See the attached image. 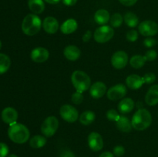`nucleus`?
I'll return each mask as SVG.
<instances>
[{"label":"nucleus","mask_w":158,"mask_h":157,"mask_svg":"<svg viewBox=\"0 0 158 157\" xmlns=\"http://www.w3.org/2000/svg\"><path fill=\"white\" fill-rule=\"evenodd\" d=\"M8 135L12 142L18 144H23L29 140L30 132L26 126L21 123L10 125L8 129Z\"/></svg>","instance_id":"obj_1"},{"label":"nucleus","mask_w":158,"mask_h":157,"mask_svg":"<svg viewBox=\"0 0 158 157\" xmlns=\"http://www.w3.org/2000/svg\"><path fill=\"white\" fill-rule=\"evenodd\" d=\"M7 157H18V156H17L16 155H15V154H11V155H8Z\"/></svg>","instance_id":"obj_44"},{"label":"nucleus","mask_w":158,"mask_h":157,"mask_svg":"<svg viewBox=\"0 0 158 157\" xmlns=\"http://www.w3.org/2000/svg\"><path fill=\"white\" fill-rule=\"evenodd\" d=\"M46 144V139L41 135H34L29 140V146L33 149H40Z\"/></svg>","instance_id":"obj_24"},{"label":"nucleus","mask_w":158,"mask_h":157,"mask_svg":"<svg viewBox=\"0 0 158 157\" xmlns=\"http://www.w3.org/2000/svg\"><path fill=\"white\" fill-rule=\"evenodd\" d=\"M137 38H138V32L135 29H131L127 33V39L131 42L137 41Z\"/></svg>","instance_id":"obj_32"},{"label":"nucleus","mask_w":158,"mask_h":157,"mask_svg":"<svg viewBox=\"0 0 158 157\" xmlns=\"http://www.w3.org/2000/svg\"><path fill=\"white\" fill-rule=\"evenodd\" d=\"M147 59L145 58L144 55H134L132 58L130 60V64L132 66L133 68L135 69H140L144 66L146 63Z\"/></svg>","instance_id":"obj_28"},{"label":"nucleus","mask_w":158,"mask_h":157,"mask_svg":"<svg viewBox=\"0 0 158 157\" xmlns=\"http://www.w3.org/2000/svg\"><path fill=\"white\" fill-rule=\"evenodd\" d=\"M73 103L76 105L81 104L83 101V95L81 92H76L72 95V99H71Z\"/></svg>","instance_id":"obj_31"},{"label":"nucleus","mask_w":158,"mask_h":157,"mask_svg":"<svg viewBox=\"0 0 158 157\" xmlns=\"http://www.w3.org/2000/svg\"><path fill=\"white\" fill-rule=\"evenodd\" d=\"M123 18L120 13H115L110 17V25L113 26V27H120V26L122 25L123 23Z\"/></svg>","instance_id":"obj_29"},{"label":"nucleus","mask_w":158,"mask_h":157,"mask_svg":"<svg viewBox=\"0 0 158 157\" xmlns=\"http://www.w3.org/2000/svg\"><path fill=\"white\" fill-rule=\"evenodd\" d=\"M145 58H146L147 61L152 62L154 60L156 59V58L157 57V52H156L154 49H150L148 52L145 53Z\"/></svg>","instance_id":"obj_34"},{"label":"nucleus","mask_w":158,"mask_h":157,"mask_svg":"<svg viewBox=\"0 0 158 157\" xmlns=\"http://www.w3.org/2000/svg\"><path fill=\"white\" fill-rule=\"evenodd\" d=\"M123 20H124L125 23L127 26L131 28H134L138 25L139 23V18L137 16L136 14L134 12H127L123 16Z\"/></svg>","instance_id":"obj_26"},{"label":"nucleus","mask_w":158,"mask_h":157,"mask_svg":"<svg viewBox=\"0 0 158 157\" xmlns=\"http://www.w3.org/2000/svg\"><path fill=\"white\" fill-rule=\"evenodd\" d=\"M65 57L69 61H76L78 59L81 55V51L77 46L71 45V46H66L63 51Z\"/></svg>","instance_id":"obj_17"},{"label":"nucleus","mask_w":158,"mask_h":157,"mask_svg":"<svg viewBox=\"0 0 158 157\" xmlns=\"http://www.w3.org/2000/svg\"><path fill=\"white\" fill-rule=\"evenodd\" d=\"M106 92V86L102 82H97L89 88L90 95L94 99H100Z\"/></svg>","instance_id":"obj_14"},{"label":"nucleus","mask_w":158,"mask_h":157,"mask_svg":"<svg viewBox=\"0 0 158 157\" xmlns=\"http://www.w3.org/2000/svg\"><path fill=\"white\" fill-rule=\"evenodd\" d=\"M1 48H2V42L1 41H0V49H1Z\"/></svg>","instance_id":"obj_45"},{"label":"nucleus","mask_w":158,"mask_h":157,"mask_svg":"<svg viewBox=\"0 0 158 157\" xmlns=\"http://www.w3.org/2000/svg\"><path fill=\"white\" fill-rule=\"evenodd\" d=\"M133 128L139 131L145 130L152 123V116L148 109H139L133 115L132 121Z\"/></svg>","instance_id":"obj_2"},{"label":"nucleus","mask_w":158,"mask_h":157,"mask_svg":"<svg viewBox=\"0 0 158 157\" xmlns=\"http://www.w3.org/2000/svg\"><path fill=\"white\" fill-rule=\"evenodd\" d=\"M44 1L46 2L47 3H49V4L54 5V4H57V3L60 2V0H44Z\"/></svg>","instance_id":"obj_43"},{"label":"nucleus","mask_w":158,"mask_h":157,"mask_svg":"<svg viewBox=\"0 0 158 157\" xmlns=\"http://www.w3.org/2000/svg\"><path fill=\"white\" fill-rule=\"evenodd\" d=\"M120 115H119L118 112L115 109H110L106 112V118L110 120V121L117 122L119 119Z\"/></svg>","instance_id":"obj_30"},{"label":"nucleus","mask_w":158,"mask_h":157,"mask_svg":"<svg viewBox=\"0 0 158 157\" xmlns=\"http://www.w3.org/2000/svg\"><path fill=\"white\" fill-rule=\"evenodd\" d=\"M71 81L77 92H81V93L88 90L91 86L90 78L83 71H74L71 75Z\"/></svg>","instance_id":"obj_4"},{"label":"nucleus","mask_w":158,"mask_h":157,"mask_svg":"<svg viewBox=\"0 0 158 157\" xmlns=\"http://www.w3.org/2000/svg\"><path fill=\"white\" fill-rule=\"evenodd\" d=\"M114 35V30L109 26H103L96 29L94 34V39L99 43H105L113 38Z\"/></svg>","instance_id":"obj_6"},{"label":"nucleus","mask_w":158,"mask_h":157,"mask_svg":"<svg viewBox=\"0 0 158 157\" xmlns=\"http://www.w3.org/2000/svg\"><path fill=\"white\" fill-rule=\"evenodd\" d=\"M110 15L109 12L106 9H99L94 15V20L99 25L104 26L110 21Z\"/></svg>","instance_id":"obj_21"},{"label":"nucleus","mask_w":158,"mask_h":157,"mask_svg":"<svg viewBox=\"0 0 158 157\" xmlns=\"http://www.w3.org/2000/svg\"><path fill=\"white\" fill-rule=\"evenodd\" d=\"M63 4L66 6H73L77 3V0H62Z\"/></svg>","instance_id":"obj_41"},{"label":"nucleus","mask_w":158,"mask_h":157,"mask_svg":"<svg viewBox=\"0 0 158 157\" xmlns=\"http://www.w3.org/2000/svg\"><path fill=\"white\" fill-rule=\"evenodd\" d=\"M127 92V87L123 84H117L115 86H112L108 89L106 92V95L109 99L112 100V101H116L122 99L126 95Z\"/></svg>","instance_id":"obj_9"},{"label":"nucleus","mask_w":158,"mask_h":157,"mask_svg":"<svg viewBox=\"0 0 158 157\" xmlns=\"http://www.w3.org/2000/svg\"><path fill=\"white\" fill-rule=\"evenodd\" d=\"M91 36H92V32H91L89 30L86 31V33H85L83 36V42H88L90 40Z\"/></svg>","instance_id":"obj_39"},{"label":"nucleus","mask_w":158,"mask_h":157,"mask_svg":"<svg viewBox=\"0 0 158 157\" xmlns=\"http://www.w3.org/2000/svg\"><path fill=\"white\" fill-rule=\"evenodd\" d=\"M143 44H144V46H146V47L151 48L157 44V41H156L155 38H151V37H148V38H146V39L143 41Z\"/></svg>","instance_id":"obj_37"},{"label":"nucleus","mask_w":158,"mask_h":157,"mask_svg":"<svg viewBox=\"0 0 158 157\" xmlns=\"http://www.w3.org/2000/svg\"><path fill=\"white\" fill-rule=\"evenodd\" d=\"M135 103L131 98H124L118 104V110L120 113L127 114L131 112L134 109Z\"/></svg>","instance_id":"obj_18"},{"label":"nucleus","mask_w":158,"mask_h":157,"mask_svg":"<svg viewBox=\"0 0 158 157\" xmlns=\"http://www.w3.org/2000/svg\"><path fill=\"white\" fill-rule=\"evenodd\" d=\"M10 58L6 54L0 53V75L6 73L10 68Z\"/></svg>","instance_id":"obj_27"},{"label":"nucleus","mask_w":158,"mask_h":157,"mask_svg":"<svg viewBox=\"0 0 158 157\" xmlns=\"http://www.w3.org/2000/svg\"><path fill=\"white\" fill-rule=\"evenodd\" d=\"M126 83L130 89H138L143 86L144 83H143V77H140V75H136V74H133L127 78Z\"/></svg>","instance_id":"obj_19"},{"label":"nucleus","mask_w":158,"mask_h":157,"mask_svg":"<svg viewBox=\"0 0 158 157\" xmlns=\"http://www.w3.org/2000/svg\"><path fill=\"white\" fill-rule=\"evenodd\" d=\"M9 154V147L4 143H0V157H7Z\"/></svg>","instance_id":"obj_35"},{"label":"nucleus","mask_w":158,"mask_h":157,"mask_svg":"<svg viewBox=\"0 0 158 157\" xmlns=\"http://www.w3.org/2000/svg\"><path fill=\"white\" fill-rule=\"evenodd\" d=\"M143 83L147 84H152L156 80V75L153 72H148L146 73L143 77Z\"/></svg>","instance_id":"obj_33"},{"label":"nucleus","mask_w":158,"mask_h":157,"mask_svg":"<svg viewBox=\"0 0 158 157\" xmlns=\"http://www.w3.org/2000/svg\"><path fill=\"white\" fill-rule=\"evenodd\" d=\"M60 157H75V155H74L73 152H71V151L66 150L62 152Z\"/></svg>","instance_id":"obj_40"},{"label":"nucleus","mask_w":158,"mask_h":157,"mask_svg":"<svg viewBox=\"0 0 158 157\" xmlns=\"http://www.w3.org/2000/svg\"><path fill=\"white\" fill-rule=\"evenodd\" d=\"M28 6L33 14H40L45 9L44 0H29Z\"/></svg>","instance_id":"obj_23"},{"label":"nucleus","mask_w":158,"mask_h":157,"mask_svg":"<svg viewBox=\"0 0 158 157\" xmlns=\"http://www.w3.org/2000/svg\"><path fill=\"white\" fill-rule=\"evenodd\" d=\"M145 103L148 106H155L158 103V85H154L148 91L145 96Z\"/></svg>","instance_id":"obj_16"},{"label":"nucleus","mask_w":158,"mask_h":157,"mask_svg":"<svg viewBox=\"0 0 158 157\" xmlns=\"http://www.w3.org/2000/svg\"><path fill=\"white\" fill-rule=\"evenodd\" d=\"M49 52L43 47L35 48L31 52V58L35 62H44L49 58Z\"/></svg>","instance_id":"obj_12"},{"label":"nucleus","mask_w":158,"mask_h":157,"mask_svg":"<svg viewBox=\"0 0 158 157\" xmlns=\"http://www.w3.org/2000/svg\"><path fill=\"white\" fill-rule=\"evenodd\" d=\"M138 0H119L122 5L125 6H132L137 3Z\"/></svg>","instance_id":"obj_38"},{"label":"nucleus","mask_w":158,"mask_h":157,"mask_svg":"<svg viewBox=\"0 0 158 157\" xmlns=\"http://www.w3.org/2000/svg\"><path fill=\"white\" fill-rule=\"evenodd\" d=\"M88 145L90 149L94 152H97L103 149V139L98 132H93L88 135Z\"/></svg>","instance_id":"obj_11"},{"label":"nucleus","mask_w":158,"mask_h":157,"mask_svg":"<svg viewBox=\"0 0 158 157\" xmlns=\"http://www.w3.org/2000/svg\"><path fill=\"white\" fill-rule=\"evenodd\" d=\"M125 149L122 146H117L114 149V155L117 157H120L124 155Z\"/></svg>","instance_id":"obj_36"},{"label":"nucleus","mask_w":158,"mask_h":157,"mask_svg":"<svg viewBox=\"0 0 158 157\" xmlns=\"http://www.w3.org/2000/svg\"><path fill=\"white\" fill-rule=\"evenodd\" d=\"M59 127V121L56 117L49 116L43 121L41 126V132L45 136L51 137L56 133Z\"/></svg>","instance_id":"obj_5"},{"label":"nucleus","mask_w":158,"mask_h":157,"mask_svg":"<svg viewBox=\"0 0 158 157\" xmlns=\"http://www.w3.org/2000/svg\"><path fill=\"white\" fill-rule=\"evenodd\" d=\"M60 114L62 118L68 123H75L79 119V112L75 107L71 105H63L61 106Z\"/></svg>","instance_id":"obj_8"},{"label":"nucleus","mask_w":158,"mask_h":157,"mask_svg":"<svg viewBox=\"0 0 158 157\" xmlns=\"http://www.w3.org/2000/svg\"><path fill=\"white\" fill-rule=\"evenodd\" d=\"M96 115L94 112L92 111H85L83 113L80 115V122L83 125L85 126H88V125H90L91 123H94V121L95 120Z\"/></svg>","instance_id":"obj_25"},{"label":"nucleus","mask_w":158,"mask_h":157,"mask_svg":"<svg viewBox=\"0 0 158 157\" xmlns=\"http://www.w3.org/2000/svg\"><path fill=\"white\" fill-rule=\"evenodd\" d=\"M41 19L35 14H29L23 20L22 30L26 35L32 36L40 31L42 27Z\"/></svg>","instance_id":"obj_3"},{"label":"nucleus","mask_w":158,"mask_h":157,"mask_svg":"<svg viewBox=\"0 0 158 157\" xmlns=\"http://www.w3.org/2000/svg\"><path fill=\"white\" fill-rule=\"evenodd\" d=\"M18 119V112L14 108L6 107L2 112V119L5 123L10 125L16 123Z\"/></svg>","instance_id":"obj_13"},{"label":"nucleus","mask_w":158,"mask_h":157,"mask_svg":"<svg viewBox=\"0 0 158 157\" xmlns=\"http://www.w3.org/2000/svg\"><path fill=\"white\" fill-rule=\"evenodd\" d=\"M77 28H78L77 22L73 18H69L62 24L60 30L63 34L68 35V34H71L75 32Z\"/></svg>","instance_id":"obj_20"},{"label":"nucleus","mask_w":158,"mask_h":157,"mask_svg":"<svg viewBox=\"0 0 158 157\" xmlns=\"http://www.w3.org/2000/svg\"><path fill=\"white\" fill-rule=\"evenodd\" d=\"M116 123H117V128L121 132H131L133 128L131 122L130 121L127 117L124 116V115H120L119 119Z\"/></svg>","instance_id":"obj_22"},{"label":"nucleus","mask_w":158,"mask_h":157,"mask_svg":"<svg viewBox=\"0 0 158 157\" xmlns=\"http://www.w3.org/2000/svg\"><path fill=\"white\" fill-rule=\"evenodd\" d=\"M139 32L143 36L151 37L158 33V25L151 20H146L139 25Z\"/></svg>","instance_id":"obj_7"},{"label":"nucleus","mask_w":158,"mask_h":157,"mask_svg":"<svg viewBox=\"0 0 158 157\" xmlns=\"http://www.w3.org/2000/svg\"><path fill=\"white\" fill-rule=\"evenodd\" d=\"M112 66L117 69H122L127 65L128 55L124 51L116 52L111 58Z\"/></svg>","instance_id":"obj_10"},{"label":"nucleus","mask_w":158,"mask_h":157,"mask_svg":"<svg viewBox=\"0 0 158 157\" xmlns=\"http://www.w3.org/2000/svg\"><path fill=\"white\" fill-rule=\"evenodd\" d=\"M59 22L56 18L52 16H48L43 20V28L49 34H54L58 31Z\"/></svg>","instance_id":"obj_15"},{"label":"nucleus","mask_w":158,"mask_h":157,"mask_svg":"<svg viewBox=\"0 0 158 157\" xmlns=\"http://www.w3.org/2000/svg\"><path fill=\"white\" fill-rule=\"evenodd\" d=\"M100 157H114V155L110 152H104L100 155Z\"/></svg>","instance_id":"obj_42"}]
</instances>
